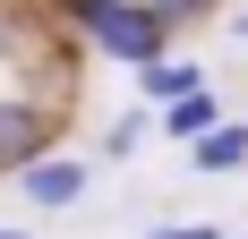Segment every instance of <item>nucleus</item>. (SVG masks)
<instances>
[{
	"label": "nucleus",
	"instance_id": "1",
	"mask_svg": "<svg viewBox=\"0 0 248 239\" xmlns=\"http://www.w3.org/2000/svg\"><path fill=\"white\" fill-rule=\"evenodd\" d=\"M60 9H69V26L94 51H111V60H128V69H154V60H163L171 9H146V0H60Z\"/></svg>",
	"mask_w": 248,
	"mask_h": 239
},
{
	"label": "nucleus",
	"instance_id": "2",
	"mask_svg": "<svg viewBox=\"0 0 248 239\" xmlns=\"http://www.w3.org/2000/svg\"><path fill=\"white\" fill-rule=\"evenodd\" d=\"M51 137H60V103L43 86H17V94H0V171L17 179L26 163H43Z\"/></svg>",
	"mask_w": 248,
	"mask_h": 239
},
{
	"label": "nucleus",
	"instance_id": "3",
	"mask_svg": "<svg viewBox=\"0 0 248 239\" xmlns=\"http://www.w3.org/2000/svg\"><path fill=\"white\" fill-rule=\"evenodd\" d=\"M17 196H26V205H43V214H69V205H86V196H94V163H77V154H60V145H51L43 163L17 171Z\"/></svg>",
	"mask_w": 248,
	"mask_h": 239
},
{
	"label": "nucleus",
	"instance_id": "4",
	"mask_svg": "<svg viewBox=\"0 0 248 239\" xmlns=\"http://www.w3.org/2000/svg\"><path fill=\"white\" fill-rule=\"evenodd\" d=\"M188 163H197L205 179H223V171H248V120H223V128H205V137L188 145Z\"/></svg>",
	"mask_w": 248,
	"mask_h": 239
},
{
	"label": "nucleus",
	"instance_id": "5",
	"mask_svg": "<svg viewBox=\"0 0 248 239\" xmlns=\"http://www.w3.org/2000/svg\"><path fill=\"white\" fill-rule=\"evenodd\" d=\"M163 137H180V145H197L205 128H223V103H214V86H197V94H180V103H163V120H154Z\"/></svg>",
	"mask_w": 248,
	"mask_h": 239
},
{
	"label": "nucleus",
	"instance_id": "6",
	"mask_svg": "<svg viewBox=\"0 0 248 239\" xmlns=\"http://www.w3.org/2000/svg\"><path fill=\"white\" fill-rule=\"evenodd\" d=\"M205 86V69H188V60H154V69H137V103H180V94H197Z\"/></svg>",
	"mask_w": 248,
	"mask_h": 239
},
{
	"label": "nucleus",
	"instance_id": "7",
	"mask_svg": "<svg viewBox=\"0 0 248 239\" xmlns=\"http://www.w3.org/2000/svg\"><path fill=\"white\" fill-rule=\"evenodd\" d=\"M146 137H154V120H146V111H120L111 128H103V154H111V163H128V154H137Z\"/></svg>",
	"mask_w": 248,
	"mask_h": 239
},
{
	"label": "nucleus",
	"instance_id": "8",
	"mask_svg": "<svg viewBox=\"0 0 248 239\" xmlns=\"http://www.w3.org/2000/svg\"><path fill=\"white\" fill-rule=\"evenodd\" d=\"M26 51H34V26L0 0V69H26Z\"/></svg>",
	"mask_w": 248,
	"mask_h": 239
},
{
	"label": "nucleus",
	"instance_id": "9",
	"mask_svg": "<svg viewBox=\"0 0 248 239\" xmlns=\"http://www.w3.org/2000/svg\"><path fill=\"white\" fill-rule=\"evenodd\" d=\"M146 239H223V231H214V222H154Z\"/></svg>",
	"mask_w": 248,
	"mask_h": 239
},
{
	"label": "nucleus",
	"instance_id": "10",
	"mask_svg": "<svg viewBox=\"0 0 248 239\" xmlns=\"http://www.w3.org/2000/svg\"><path fill=\"white\" fill-rule=\"evenodd\" d=\"M0 239H34V231H17V222H0Z\"/></svg>",
	"mask_w": 248,
	"mask_h": 239
},
{
	"label": "nucleus",
	"instance_id": "11",
	"mask_svg": "<svg viewBox=\"0 0 248 239\" xmlns=\"http://www.w3.org/2000/svg\"><path fill=\"white\" fill-rule=\"evenodd\" d=\"M231 34H240V43H248V17H240V26H231Z\"/></svg>",
	"mask_w": 248,
	"mask_h": 239
},
{
	"label": "nucleus",
	"instance_id": "12",
	"mask_svg": "<svg viewBox=\"0 0 248 239\" xmlns=\"http://www.w3.org/2000/svg\"><path fill=\"white\" fill-rule=\"evenodd\" d=\"M223 239H231V231H223Z\"/></svg>",
	"mask_w": 248,
	"mask_h": 239
}]
</instances>
